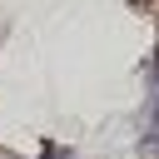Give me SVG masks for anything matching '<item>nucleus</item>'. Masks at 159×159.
Masks as SVG:
<instances>
[{
	"instance_id": "obj_1",
	"label": "nucleus",
	"mask_w": 159,
	"mask_h": 159,
	"mask_svg": "<svg viewBox=\"0 0 159 159\" xmlns=\"http://www.w3.org/2000/svg\"><path fill=\"white\" fill-rule=\"evenodd\" d=\"M139 154H144V159H159V94H149V109H144V134H139Z\"/></svg>"
},
{
	"instance_id": "obj_2",
	"label": "nucleus",
	"mask_w": 159,
	"mask_h": 159,
	"mask_svg": "<svg viewBox=\"0 0 159 159\" xmlns=\"http://www.w3.org/2000/svg\"><path fill=\"white\" fill-rule=\"evenodd\" d=\"M40 159H75V149L60 144V139H45V144H40Z\"/></svg>"
},
{
	"instance_id": "obj_3",
	"label": "nucleus",
	"mask_w": 159,
	"mask_h": 159,
	"mask_svg": "<svg viewBox=\"0 0 159 159\" xmlns=\"http://www.w3.org/2000/svg\"><path fill=\"white\" fill-rule=\"evenodd\" d=\"M144 80H149V94H159V50L149 55V65H144Z\"/></svg>"
},
{
	"instance_id": "obj_4",
	"label": "nucleus",
	"mask_w": 159,
	"mask_h": 159,
	"mask_svg": "<svg viewBox=\"0 0 159 159\" xmlns=\"http://www.w3.org/2000/svg\"><path fill=\"white\" fill-rule=\"evenodd\" d=\"M0 159H20V154H15V149H0Z\"/></svg>"
}]
</instances>
